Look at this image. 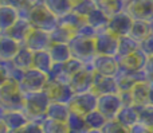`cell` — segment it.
Listing matches in <instances>:
<instances>
[{"instance_id":"obj_1","label":"cell","mask_w":153,"mask_h":133,"mask_svg":"<svg viewBox=\"0 0 153 133\" xmlns=\"http://www.w3.org/2000/svg\"><path fill=\"white\" fill-rule=\"evenodd\" d=\"M0 106L5 112H22L24 109V93L20 83L10 78L0 88Z\"/></svg>"},{"instance_id":"obj_2","label":"cell","mask_w":153,"mask_h":133,"mask_svg":"<svg viewBox=\"0 0 153 133\" xmlns=\"http://www.w3.org/2000/svg\"><path fill=\"white\" fill-rule=\"evenodd\" d=\"M27 20L30 22L32 28L42 30L45 32H53L58 26V18L45 5L43 1L35 3L30 8Z\"/></svg>"},{"instance_id":"obj_3","label":"cell","mask_w":153,"mask_h":133,"mask_svg":"<svg viewBox=\"0 0 153 133\" xmlns=\"http://www.w3.org/2000/svg\"><path fill=\"white\" fill-rule=\"evenodd\" d=\"M51 105V100L42 91L24 94V113L30 118V121H36L38 118H46L48 106Z\"/></svg>"},{"instance_id":"obj_4","label":"cell","mask_w":153,"mask_h":133,"mask_svg":"<svg viewBox=\"0 0 153 133\" xmlns=\"http://www.w3.org/2000/svg\"><path fill=\"white\" fill-rule=\"evenodd\" d=\"M70 53L71 56L85 65H90L97 53H95V43L94 38H86L82 35H74L69 42Z\"/></svg>"},{"instance_id":"obj_5","label":"cell","mask_w":153,"mask_h":133,"mask_svg":"<svg viewBox=\"0 0 153 133\" xmlns=\"http://www.w3.org/2000/svg\"><path fill=\"white\" fill-rule=\"evenodd\" d=\"M97 102H98V96H95L93 91H87V93L75 94L67 106L70 109V113L85 117L89 113H91L93 110L97 109Z\"/></svg>"},{"instance_id":"obj_6","label":"cell","mask_w":153,"mask_h":133,"mask_svg":"<svg viewBox=\"0 0 153 133\" xmlns=\"http://www.w3.org/2000/svg\"><path fill=\"white\" fill-rule=\"evenodd\" d=\"M45 93L48 96L51 102L69 105V102L75 96L69 82H61V81H51L48 80L45 88Z\"/></svg>"},{"instance_id":"obj_7","label":"cell","mask_w":153,"mask_h":133,"mask_svg":"<svg viewBox=\"0 0 153 133\" xmlns=\"http://www.w3.org/2000/svg\"><path fill=\"white\" fill-rule=\"evenodd\" d=\"M125 12L133 20L153 23V0H130L125 5Z\"/></svg>"},{"instance_id":"obj_8","label":"cell","mask_w":153,"mask_h":133,"mask_svg":"<svg viewBox=\"0 0 153 133\" xmlns=\"http://www.w3.org/2000/svg\"><path fill=\"white\" fill-rule=\"evenodd\" d=\"M118 39L116 35H113L108 30H101L97 31V35L94 38L95 43V53L100 55H110L117 56L118 51Z\"/></svg>"},{"instance_id":"obj_9","label":"cell","mask_w":153,"mask_h":133,"mask_svg":"<svg viewBox=\"0 0 153 133\" xmlns=\"http://www.w3.org/2000/svg\"><path fill=\"white\" fill-rule=\"evenodd\" d=\"M94 70L91 65H85L76 74H74L69 81V85L71 86L74 94L87 93L91 91L93 81H94Z\"/></svg>"},{"instance_id":"obj_10","label":"cell","mask_w":153,"mask_h":133,"mask_svg":"<svg viewBox=\"0 0 153 133\" xmlns=\"http://www.w3.org/2000/svg\"><path fill=\"white\" fill-rule=\"evenodd\" d=\"M118 59V73H125V74H137V73L144 71L146 65V55L141 50L134 51L133 54H129L126 56Z\"/></svg>"},{"instance_id":"obj_11","label":"cell","mask_w":153,"mask_h":133,"mask_svg":"<svg viewBox=\"0 0 153 133\" xmlns=\"http://www.w3.org/2000/svg\"><path fill=\"white\" fill-rule=\"evenodd\" d=\"M48 82V75L35 69H30L24 71L23 80L20 82V88L23 93H35V91L45 90Z\"/></svg>"},{"instance_id":"obj_12","label":"cell","mask_w":153,"mask_h":133,"mask_svg":"<svg viewBox=\"0 0 153 133\" xmlns=\"http://www.w3.org/2000/svg\"><path fill=\"white\" fill-rule=\"evenodd\" d=\"M121 108L122 101L120 98V94H106L98 97L97 110L106 120H116Z\"/></svg>"},{"instance_id":"obj_13","label":"cell","mask_w":153,"mask_h":133,"mask_svg":"<svg viewBox=\"0 0 153 133\" xmlns=\"http://www.w3.org/2000/svg\"><path fill=\"white\" fill-rule=\"evenodd\" d=\"M90 65L97 74L108 75V77H116L118 74V59L116 56L97 54Z\"/></svg>"},{"instance_id":"obj_14","label":"cell","mask_w":153,"mask_h":133,"mask_svg":"<svg viewBox=\"0 0 153 133\" xmlns=\"http://www.w3.org/2000/svg\"><path fill=\"white\" fill-rule=\"evenodd\" d=\"M132 24H133V19L124 11V12L117 13V15L111 16L109 19L106 30L110 31L113 35H116L117 38H121L129 35L130 30H132Z\"/></svg>"},{"instance_id":"obj_15","label":"cell","mask_w":153,"mask_h":133,"mask_svg":"<svg viewBox=\"0 0 153 133\" xmlns=\"http://www.w3.org/2000/svg\"><path fill=\"white\" fill-rule=\"evenodd\" d=\"M24 46H26L28 50H31L32 53H35V51H42V50H48L51 46L50 34L42 31V30L32 28L31 31H30L28 36L24 40Z\"/></svg>"},{"instance_id":"obj_16","label":"cell","mask_w":153,"mask_h":133,"mask_svg":"<svg viewBox=\"0 0 153 133\" xmlns=\"http://www.w3.org/2000/svg\"><path fill=\"white\" fill-rule=\"evenodd\" d=\"M91 91L98 97L106 96V94H118L116 77H108V75H101L95 73Z\"/></svg>"},{"instance_id":"obj_17","label":"cell","mask_w":153,"mask_h":133,"mask_svg":"<svg viewBox=\"0 0 153 133\" xmlns=\"http://www.w3.org/2000/svg\"><path fill=\"white\" fill-rule=\"evenodd\" d=\"M133 106L141 109L149 105V81H140L130 91Z\"/></svg>"},{"instance_id":"obj_18","label":"cell","mask_w":153,"mask_h":133,"mask_svg":"<svg viewBox=\"0 0 153 133\" xmlns=\"http://www.w3.org/2000/svg\"><path fill=\"white\" fill-rule=\"evenodd\" d=\"M22 45L12 38L3 34L0 38V61L1 62H11L15 55L19 53Z\"/></svg>"},{"instance_id":"obj_19","label":"cell","mask_w":153,"mask_h":133,"mask_svg":"<svg viewBox=\"0 0 153 133\" xmlns=\"http://www.w3.org/2000/svg\"><path fill=\"white\" fill-rule=\"evenodd\" d=\"M31 30H32V27H31V24H30V22L27 20V19L19 18L11 28L4 32V35L12 38L13 40H16V42H19L22 45V43H24V40H26L27 36H28V34H30Z\"/></svg>"},{"instance_id":"obj_20","label":"cell","mask_w":153,"mask_h":133,"mask_svg":"<svg viewBox=\"0 0 153 133\" xmlns=\"http://www.w3.org/2000/svg\"><path fill=\"white\" fill-rule=\"evenodd\" d=\"M54 62L50 56L48 50H42V51H35L34 56H32V69L39 70V71L45 73V74H50L53 70Z\"/></svg>"},{"instance_id":"obj_21","label":"cell","mask_w":153,"mask_h":133,"mask_svg":"<svg viewBox=\"0 0 153 133\" xmlns=\"http://www.w3.org/2000/svg\"><path fill=\"white\" fill-rule=\"evenodd\" d=\"M48 53H50L54 65H63L73 58L69 45H65V43H51Z\"/></svg>"},{"instance_id":"obj_22","label":"cell","mask_w":153,"mask_h":133,"mask_svg":"<svg viewBox=\"0 0 153 133\" xmlns=\"http://www.w3.org/2000/svg\"><path fill=\"white\" fill-rule=\"evenodd\" d=\"M20 18L19 12L10 5H0V32L4 34Z\"/></svg>"},{"instance_id":"obj_23","label":"cell","mask_w":153,"mask_h":133,"mask_svg":"<svg viewBox=\"0 0 153 133\" xmlns=\"http://www.w3.org/2000/svg\"><path fill=\"white\" fill-rule=\"evenodd\" d=\"M116 120L125 128L130 129L132 126L138 124V109L136 106H122L118 112Z\"/></svg>"},{"instance_id":"obj_24","label":"cell","mask_w":153,"mask_h":133,"mask_svg":"<svg viewBox=\"0 0 153 133\" xmlns=\"http://www.w3.org/2000/svg\"><path fill=\"white\" fill-rule=\"evenodd\" d=\"M3 121L5 123L10 133H13L18 131V129H20L22 126L26 125L30 121V118L23 112H5Z\"/></svg>"},{"instance_id":"obj_25","label":"cell","mask_w":153,"mask_h":133,"mask_svg":"<svg viewBox=\"0 0 153 133\" xmlns=\"http://www.w3.org/2000/svg\"><path fill=\"white\" fill-rule=\"evenodd\" d=\"M152 32H153V23H148V22H143V20H133L129 36L133 38L136 42L141 43Z\"/></svg>"},{"instance_id":"obj_26","label":"cell","mask_w":153,"mask_h":133,"mask_svg":"<svg viewBox=\"0 0 153 133\" xmlns=\"http://www.w3.org/2000/svg\"><path fill=\"white\" fill-rule=\"evenodd\" d=\"M32 56H34V53H32L31 50H28L26 46H22L19 53L16 54L15 58L11 61V63H12L13 67H16V69L27 71V70L32 69Z\"/></svg>"},{"instance_id":"obj_27","label":"cell","mask_w":153,"mask_h":133,"mask_svg":"<svg viewBox=\"0 0 153 133\" xmlns=\"http://www.w3.org/2000/svg\"><path fill=\"white\" fill-rule=\"evenodd\" d=\"M85 20H86V23L89 24L90 27H93L95 31L105 30L109 23V18L103 13V11L101 10V8H98V5L86 16Z\"/></svg>"},{"instance_id":"obj_28","label":"cell","mask_w":153,"mask_h":133,"mask_svg":"<svg viewBox=\"0 0 153 133\" xmlns=\"http://www.w3.org/2000/svg\"><path fill=\"white\" fill-rule=\"evenodd\" d=\"M43 3L58 19L71 12L73 10L71 0H43Z\"/></svg>"},{"instance_id":"obj_29","label":"cell","mask_w":153,"mask_h":133,"mask_svg":"<svg viewBox=\"0 0 153 133\" xmlns=\"http://www.w3.org/2000/svg\"><path fill=\"white\" fill-rule=\"evenodd\" d=\"M69 117H70L69 106L65 104H58V102H51V105L48 106L47 114H46V118L62 121V123H67Z\"/></svg>"},{"instance_id":"obj_30","label":"cell","mask_w":153,"mask_h":133,"mask_svg":"<svg viewBox=\"0 0 153 133\" xmlns=\"http://www.w3.org/2000/svg\"><path fill=\"white\" fill-rule=\"evenodd\" d=\"M137 50H140V43L136 42V40L133 39V38H130L129 35L121 36L118 39V51H117L116 58L126 56V55H129V54H133Z\"/></svg>"},{"instance_id":"obj_31","label":"cell","mask_w":153,"mask_h":133,"mask_svg":"<svg viewBox=\"0 0 153 133\" xmlns=\"http://www.w3.org/2000/svg\"><path fill=\"white\" fill-rule=\"evenodd\" d=\"M125 5H126V3L122 1V0H105V1L98 4V8H101L103 13L110 19L111 16L117 15V13L124 12Z\"/></svg>"},{"instance_id":"obj_32","label":"cell","mask_w":153,"mask_h":133,"mask_svg":"<svg viewBox=\"0 0 153 133\" xmlns=\"http://www.w3.org/2000/svg\"><path fill=\"white\" fill-rule=\"evenodd\" d=\"M74 32L70 31V30L65 28L62 26H56V28L53 32H50V39L51 43H65V45H69V42L74 38Z\"/></svg>"},{"instance_id":"obj_33","label":"cell","mask_w":153,"mask_h":133,"mask_svg":"<svg viewBox=\"0 0 153 133\" xmlns=\"http://www.w3.org/2000/svg\"><path fill=\"white\" fill-rule=\"evenodd\" d=\"M40 125H42L45 133H69L70 132L67 123L50 120V118H45Z\"/></svg>"},{"instance_id":"obj_34","label":"cell","mask_w":153,"mask_h":133,"mask_svg":"<svg viewBox=\"0 0 153 133\" xmlns=\"http://www.w3.org/2000/svg\"><path fill=\"white\" fill-rule=\"evenodd\" d=\"M83 120H85L86 129H98V131H101L102 126L105 125V123L108 121L97 109L93 110V112L89 113L87 116H85Z\"/></svg>"},{"instance_id":"obj_35","label":"cell","mask_w":153,"mask_h":133,"mask_svg":"<svg viewBox=\"0 0 153 133\" xmlns=\"http://www.w3.org/2000/svg\"><path fill=\"white\" fill-rule=\"evenodd\" d=\"M95 7H97V4H95L93 0H78V1H75L74 4H73L71 11L74 13H76L78 16H81V18L86 19V16L89 15Z\"/></svg>"},{"instance_id":"obj_36","label":"cell","mask_w":153,"mask_h":133,"mask_svg":"<svg viewBox=\"0 0 153 133\" xmlns=\"http://www.w3.org/2000/svg\"><path fill=\"white\" fill-rule=\"evenodd\" d=\"M138 124L153 131V106L148 105L138 109Z\"/></svg>"},{"instance_id":"obj_37","label":"cell","mask_w":153,"mask_h":133,"mask_svg":"<svg viewBox=\"0 0 153 133\" xmlns=\"http://www.w3.org/2000/svg\"><path fill=\"white\" fill-rule=\"evenodd\" d=\"M102 133H129V129L118 123L117 120H108L101 129Z\"/></svg>"},{"instance_id":"obj_38","label":"cell","mask_w":153,"mask_h":133,"mask_svg":"<svg viewBox=\"0 0 153 133\" xmlns=\"http://www.w3.org/2000/svg\"><path fill=\"white\" fill-rule=\"evenodd\" d=\"M67 125H69L70 131H78V132H86V125H85L83 117L74 113H70V117L67 120Z\"/></svg>"},{"instance_id":"obj_39","label":"cell","mask_w":153,"mask_h":133,"mask_svg":"<svg viewBox=\"0 0 153 133\" xmlns=\"http://www.w3.org/2000/svg\"><path fill=\"white\" fill-rule=\"evenodd\" d=\"M13 133H45L43 132V128L40 124L35 123V121H28L24 126H22L20 129H18Z\"/></svg>"},{"instance_id":"obj_40","label":"cell","mask_w":153,"mask_h":133,"mask_svg":"<svg viewBox=\"0 0 153 133\" xmlns=\"http://www.w3.org/2000/svg\"><path fill=\"white\" fill-rule=\"evenodd\" d=\"M140 50L145 54L146 58L153 56V32L140 43Z\"/></svg>"},{"instance_id":"obj_41","label":"cell","mask_w":153,"mask_h":133,"mask_svg":"<svg viewBox=\"0 0 153 133\" xmlns=\"http://www.w3.org/2000/svg\"><path fill=\"white\" fill-rule=\"evenodd\" d=\"M8 80H10V75H8L7 67H5L4 63H0V88H1Z\"/></svg>"},{"instance_id":"obj_42","label":"cell","mask_w":153,"mask_h":133,"mask_svg":"<svg viewBox=\"0 0 153 133\" xmlns=\"http://www.w3.org/2000/svg\"><path fill=\"white\" fill-rule=\"evenodd\" d=\"M144 71L146 73L149 80H153V56H149V58L146 59V65H145Z\"/></svg>"},{"instance_id":"obj_43","label":"cell","mask_w":153,"mask_h":133,"mask_svg":"<svg viewBox=\"0 0 153 133\" xmlns=\"http://www.w3.org/2000/svg\"><path fill=\"white\" fill-rule=\"evenodd\" d=\"M129 133H153V131L145 128V126H143V125H140V124H137V125L132 126V128L129 129Z\"/></svg>"},{"instance_id":"obj_44","label":"cell","mask_w":153,"mask_h":133,"mask_svg":"<svg viewBox=\"0 0 153 133\" xmlns=\"http://www.w3.org/2000/svg\"><path fill=\"white\" fill-rule=\"evenodd\" d=\"M149 105L153 106V80H149Z\"/></svg>"},{"instance_id":"obj_45","label":"cell","mask_w":153,"mask_h":133,"mask_svg":"<svg viewBox=\"0 0 153 133\" xmlns=\"http://www.w3.org/2000/svg\"><path fill=\"white\" fill-rule=\"evenodd\" d=\"M0 133H10L7 125H5V123L3 121V118H0Z\"/></svg>"},{"instance_id":"obj_46","label":"cell","mask_w":153,"mask_h":133,"mask_svg":"<svg viewBox=\"0 0 153 133\" xmlns=\"http://www.w3.org/2000/svg\"><path fill=\"white\" fill-rule=\"evenodd\" d=\"M85 133H102V132L98 131V129H87Z\"/></svg>"},{"instance_id":"obj_47","label":"cell","mask_w":153,"mask_h":133,"mask_svg":"<svg viewBox=\"0 0 153 133\" xmlns=\"http://www.w3.org/2000/svg\"><path fill=\"white\" fill-rule=\"evenodd\" d=\"M93 1H94V3H95V4H97V5H98V4H100V3L105 1V0H93Z\"/></svg>"},{"instance_id":"obj_48","label":"cell","mask_w":153,"mask_h":133,"mask_svg":"<svg viewBox=\"0 0 153 133\" xmlns=\"http://www.w3.org/2000/svg\"><path fill=\"white\" fill-rule=\"evenodd\" d=\"M30 1H31L32 4H35V3H39V1H42V0H30Z\"/></svg>"},{"instance_id":"obj_49","label":"cell","mask_w":153,"mask_h":133,"mask_svg":"<svg viewBox=\"0 0 153 133\" xmlns=\"http://www.w3.org/2000/svg\"><path fill=\"white\" fill-rule=\"evenodd\" d=\"M75 1H78V0H71V3H73V4H74V3H75Z\"/></svg>"},{"instance_id":"obj_50","label":"cell","mask_w":153,"mask_h":133,"mask_svg":"<svg viewBox=\"0 0 153 133\" xmlns=\"http://www.w3.org/2000/svg\"><path fill=\"white\" fill-rule=\"evenodd\" d=\"M122 1H125V3H128V1H130V0H122Z\"/></svg>"},{"instance_id":"obj_51","label":"cell","mask_w":153,"mask_h":133,"mask_svg":"<svg viewBox=\"0 0 153 133\" xmlns=\"http://www.w3.org/2000/svg\"><path fill=\"white\" fill-rule=\"evenodd\" d=\"M1 35H3V34H1V32H0V38H1Z\"/></svg>"},{"instance_id":"obj_52","label":"cell","mask_w":153,"mask_h":133,"mask_svg":"<svg viewBox=\"0 0 153 133\" xmlns=\"http://www.w3.org/2000/svg\"><path fill=\"white\" fill-rule=\"evenodd\" d=\"M0 5H1V0H0Z\"/></svg>"}]
</instances>
